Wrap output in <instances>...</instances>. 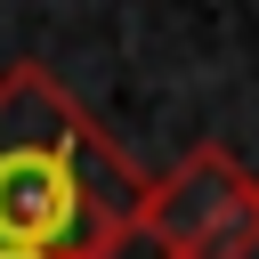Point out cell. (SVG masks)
<instances>
[{"label":"cell","instance_id":"7a4b0ae2","mask_svg":"<svg viewBox=\"0 0 259 259\" xmlns=\"http://www.w3.org/2000/svg\"><path fill=\"white\" fill-rule=\"evenodd\" d=\"M138 235L162 259H243L259 251V178L227 146H194L146 186Z\"/></svg>","mask_w":259,"mask_h":259},{"label":"cell","instance_id":"6da1fadb","mask_svg":"<svg viewBox=\"0 0 259 259\" xmlns=\"http://www.w3.org/2000/svg\"><path fill=\"white\" fill-rule=\"evenodd\" d=\"M146 170L97 130V113L32 57L0 65V243L89 259L138 202Z\"/></svg>","mask_w":259,"mask_h":259},{"label":"cell","instance_id":"3957f363","mask_svg":"<svg viewBox=\"0 0 259 259\" xmlns=\"http://www.w3.org/2000/svg\"><path fill=\"white\" fill-rule=\"evenodd\" d=\"M0 259H65V251H8V243H0Z\"/></svg>","mask_w":259,"mask_h":259},{"label":"cell","instance_id":"277c9868","mask_svg":"<svg viewBox=\"0 0 259 259\" xmlns=\"http://www.w3.org/2000/svg\"><path fill=\"white\" fill-rule=\"evenodd\" d=\"M243 259H259V251H243Z\"/></svg>","mask_w":259,"mask_h":259}]
</instances>
